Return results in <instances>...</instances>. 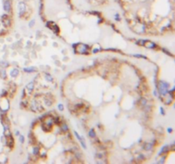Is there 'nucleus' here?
Segmentation results:
<instances>
[{
  "instance_id": "obj_11",
  "label": "nucleus",
  "mask_w": 175,
  "mask_h": 164,
  "mask_svg": "<svg viewBox=\"0 0 175 164\" xmlns=\"http://www.w3.org/2000/svg\"><path fill=\"white\" fill-rule=\"evenodd\" d=\"M151 148H152L151 144H146V146H145V150H150Z\"/></svg>"
},
{
  "instance_id": "obj_12",
  "label": "nucleus",
  "mask_w": 175,
  "mask_h": 164,
  "mask_svg": "<svg viewBox=\"0 0 175 164\" xmlns=\"http://www.w3.org/2000/svg\"><path fill=\"white\" fill-rule=\"evenodd\" d=\"M20 12H21V15H22L23 14V12H24V4L23 3H21L20 4Z\"/></svg>"
},
{
  "instance_id": "obj_7",
  "label": "nucleus",
  "mask_w": 175,
  "mask_h": 164,
  "mask_svg": "<svg viewBox=\"0 0 175 164\" xmlns=\"http://www.w3.org/2000/svg\"><path fill=\"white\" fill-rule=\"evenodd\" d=\"M33 88V82H31V83H29V84L27 85V89L29 91V92H32Z\"/></svg>"
},
{
  "instance_id": "obj_3",
  "label": "nucleus",
  "mask_w": 175,
  "mask_h": 164,
  "mask_svg": "<svg viewBox=\"0 0 175 164\" xmlns=\"http://www.w3.org/2000/svg\"><path fill=\"white\" fill-rule=\"evenodd\" d=\"M80 46L81 48H76V49H77V50H76V52L80 53V54H85V53H86V51H87L88 50L87 45L83 44H80Z\"/></svg>"
},
{
  "instance_id": "obj_15",
  "label": "nucleus",
  "mask_w": 175,
  "mask_h": 164,
  "mask_svg": "<svg viewBox=\"0 0 175 164\" xmlns=\"http://www.w3.org/2000/svg\"><path fill=\"white\" fill-rule=\"evenodd\" d=\"M134 57H142V58H145V59H146V57H144V56H141V55H139V54L134 55Z\"/></svg>"
},
{
  "instance_id": "obj_5",
  "label": "nucleus",
  "mask_w": 175,
  "mask_h": 164,
  "mask_svg": "<svg viewBox=\"0 0 175 164\" xmlns=\"http://www.w3.org/2000/svg\"><path fill=\"white\" fill-rule=\"evenodd\" d=\"M3 10L6 11V12H9L10 10V3L9 0H6L4 2V4H3Z\"/></svg>"
},
{
  "instance_id": "obj_4",
  "label": "nucleus",
  "mask_w": 175,
  "mask_h": 164,
  "mask_svg": "<svg viewBox=\"0 0 175 164\" xmlns=\"http://www.w3.org/2000/svg\"><path fill=\"white\" fill-rule=\"evenodd\" d=\"M74 134H75V136H76V138L79 139V141L80 142L81 144V145H82V147L84 148V149H86V142H85V139H83V137L82 136H80L79 134H78V133L77 132H74Z\"/></svg>"
},
{
  "instance_id": "obj_13",
  "label": "nucleus",
  "mask_w": 175,
  "mask_h": 164,
  "mask_svg": "<svg viewBox=\"0 0 175 164\" xmlns=\"http://www.w3.org/2000/svg\"><path fill=\"white\" fill-rule=\"evenodd\" d=\"M67 128H68V127H67V126L66 124H63V131H67Z\"/></svg>"
},
{
  "instance_id": "obj_10",
  "label": "nucleus",
  "mask_w": 175,
  "mask_h": 164,
  "mask_svg": "<svg viewBox=\"0 0 175 164\" xmlns=\"http://www.w3.org/2000/svg\"><path fill=\"white\" fill-rule=\"evenodd\" d=\"M24 71H25V72H28V73H30V72H33V71H35V68H24Z\"/></svg>"
},
{
  "instance_id": "obj_2",
  "label": "nucleus",
  "mask_w": 175,
  "mask_h": 164,
  "mask_svg": "<svg viewBox=\"0 0 175 164\" xmlns=\"http://www.w3.org/2000/svg\"><path fill=\"white\" fill-rule=\"evenodd\" d=\"M168 84L165 83V82H160V85H159V92L161 95H166V93L168 92Z\"/></svg>"
},
{
  "instance_id": "obj_16",
  "label": "nucleus",
  "mask_w": 175,
  "mask_h": 164,
  "mask_svg": "<svg viewBox=\"0 0 175 164\" xmlns=\"http://www.w3.org/2000/svg\"><path fill=\"white\" fill-rule=\"evenodd\" d=\"M20 138H21V142H22V143H23V140H24V139H23V136H21Z\"/></svg>"
},
{
  "instance_id": "obj_17",
  "label": "nucleus",
  "mask_w": 175,
  "mask_h": 164,
  "mask_svg": "<svg viewBox=\"0 0 175 164\" xmlns=\"http://www.w3.org/2000/svg\"><path fill=\"white\" fill-rule=\"evenodd\" d=\"M168 132H171V131H172V129H171V128H168Z\"/></svg>"
},
{
  "instance_id": "obj_8",
  "label": "nucleus",
  "mask_w": 175,
  "mask_h": 164,
  "mask_svg": "<svg viewBox=\"0 0 175 164\" xmlns=\"http://www.w3.org/2000/svg\"><path fill=\"white\" fill-rule=\"evenodd\" d=\"M45 79H46L48 81H50V82L53 81V79H52L51 75H50V74H45Z\"/></svg>"
},
{
  "instance_id": "obj_14",
  "label": "nucleus",
  "mask_w": 175,
  "mask_h": 164,
  "mask_svg": "<svg viewBox=\"0 0 175 164\" xmlns=\"http://www.w3.org/2000/svg\"><path fill=\"white\" fill-rule=\"evenodd\" d=\"M58 109L63 111V105L62 103H61V104H58Z\"/></svg>"
},
{
  "instance_id": "obj_9",
  "label": "nucleus",
  "mask_w": 175,
  "mask_h": 164,
  "mask_svg": "<svg viewBox=\"0 0 175 164\" xmlns=\"http://www.w3.org/2000/svg\"><path fill=\"white\" fill-rule=\"evenodd\" d=\"M89 135H90V137H91V138L96 137V133H95V132H94V129H91V130H90Z\"/></svg>"
},
{
  "instance_id": "obj_6",
  "label": "nucleus",
  "mask_w": 175,
  "mask_h": 164,
  "mask_svg": "<svg viewBox=\"0 0 175 164\" xmlns=\"http://www.w3.org/2000/svg\"><path fill=\"white\" fill-rule=\"evenodd\" d=\"M18 74H19V70L16 69V68H14V69L11 71V73H10L11 76H13V77H16V76L18 75Z\"/></svg>"
},
{
  "instance_id": "obj_1",
  "label": "nucleus",
  "mask_w": 175,
  "mask_h": 164,
  "mask_svg": "<svg viewBox=\"0 0 175 164\" xmlns=\"http://www.w3.org/2000/svg\"><path fill=\"white\" fill-rule=\"evenodd\" d=\"M138 44L140 45H143L146 48H150V49H153L156 46V44L155 43L149 40H139L138 41Z\"/></svg>"
}]
</instances>
